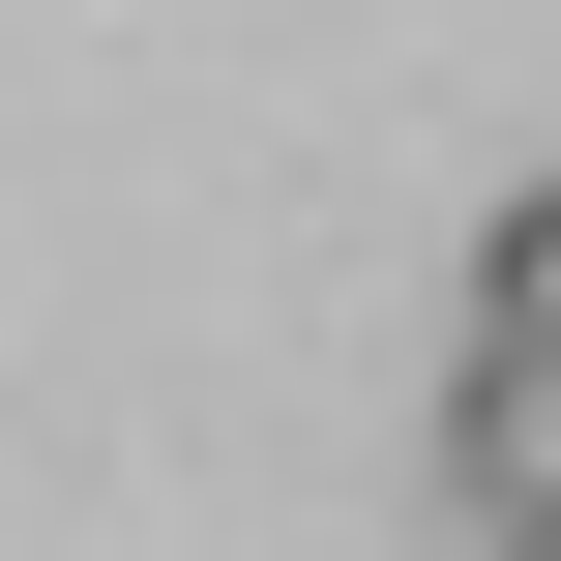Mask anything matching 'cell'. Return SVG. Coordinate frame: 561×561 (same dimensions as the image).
Returning <instances> with one entry per match:
<instances>
[{
	"instance_id": "6da1fadb",
	"label": "cell",
	"mask_w": 561,
	"mask_h": 561,
	"mask_svg": "<svg viewBox=\"0 0 561 561\" xmlns=\"http://www.w3.org/2000/svg\"><path fill=\"white\" fill-rule=\"evenodd\" d=\"M444 503H473V533L561 503V355H473V385H444Z\"/></svg>"
},
{
	"instance_id": "7a4b0ae2",
	"label": "cell",
	"mask_w": 561,
	"mask_h": 561,
	"mask_svg": "<svg viewBox=\"0 0 561 561\" xmlns=\"http://www.w3.org/2000/svg\"><path fill=\"white\" fill-rule=\"evenodd\" d=\"M473 355H561V178H503V237H473Z\"/></svg>"
},
{
	"instance_id": "3957f363",
	"label": "cell",
	"mask_w": 561,
	"mask_h": 561,
	"mask_svg": "<svg viewBox=\"0 0 561 561\" xmlns=\"http://www.w3.org/2000/svg\"><path fill=\"white\" fill-rule=\"evenodd\" d=\"M503 561H561V503H533V533H503Z\"/></svg>"
}]
</instances>
